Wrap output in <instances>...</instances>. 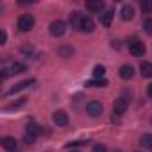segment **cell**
<instances>
[{"mask_svg": "<svg viewBox=\"0 0 152 152\" xmlns=\"http://www.w3.org/2000/svg\"><path fill=\"white\" fill-rule=\"evenodd\" d=\"M34 27V16L32 15H22L18 18V31L20 32H29Z\"/></svg>", "mask_w": 152, "mask_h": 152, "instance_id": "obj_1", "label": "cell"}, {"mask_svg": "<svg viewBox=\"0 0 152 152\" xmlns=\"http://www.w3.org/2000/svg\"><path fill=\"white\" fill-rule=\"evenodd\" d=\"M48 31H50V34H52L54 38H61V36L66 32V23H64L63 20H54V22H50Z\"/></svg>", "mask_w": 152, "mask_h": 152, "instance_id": "obj_2", "label": "cell"}, {"mask_svg": "<svg viewBox=\"0 0 152 152\" xmlns=\"http://www.w3.org/2000/svg\"><path fill=\"white\" fill-rule=\"evenodd\" d=\"M129 52H131L134 57H141V56L145 54V45H143L140 39L132 38V39L129 41Z\"/></svg>", "mask_w": 152, "mask_h": 152, "instance_id": "obj_3", "label": "cell"}, {"mask_svg": "<svg viewBox=\"0 0 152 152\" xmlns=\"http://www.w3.org/2000/svg\"><path fill=\"white\" fill-rule=\"evenodd\" d=\"M86 111H88L91 116H100L102 111H104V107H102L100 100H90V102L86 104Z\"/></svg>", "mask_w": 152, "mask_h": 152, "instance_id": "obj_4", "label": "cell"}, {"mask_svg": "<svg viewBox=\"0 0 152 152\" xmlns=\"http://www.w3.org/2000/svg\"><path fill=\"white\" fill-rule=\"evenodd\" d=\"M77 29H79L81 32H93L95 23H93V20H91L90 16H81V22H79Z\"/></svg>", "mask_w": 152, "mask_h": 152, "instance_id": "obj_5", "label": "cell"}, {"mask_svg": "<svg viewBox=\"0 0 152 152\" xmlns=\"http://www.w3.org/2000/svg\"><path fill=\"white\" fill-rule=\"evenodd\" d=\"M127 107H129V100L124 99V97H120V99H116L115 104H113V113H115V115H124V113L127 111Z\"/></svg>", "mask_w": 152, "mask_h": 152, "instance_id": "obj_6", "label": "cell"}, {"mask_svg": "<svg viewBox=\"0 0 152 152\" xmlns=\"http://www.w3.org/2000/svg\"><path fill=\"white\" fill-rule=\"evenodd\" d=\"M52 120H54V124H56L57 127H64V125H68V115H66V111H63V109L56 111V113L52 115Z\"/></svg>", "mask_w": 152, "mask_h": 152, "instance_id": "obj_7", "label": "cell"}, {"mask_svg": "<svg viewBox=\"0 0 152 152\" xmlns=\"http://www.w3.org/2000/svg\"><path fill=\"white\" fill-rule=\"evenodd\" d=\"M104 7H106V4L102 2V0H90V2H86V9L88 11H91V13H102L104 11Z\"/></svg>", "mask_w": 152, "mask_h": 152, "instance_id": "obj_8", "label": "cell"}, {"mask_svg": "<svg viewBox=\"0 0 152 152\" xmlns=\"http://www.w3.org/2000/svg\"><path fill=\"white\" fill-rule=\"evenodd\" d=\"M36 81L34 79H27V81H22V83H18V84H15L9 91H7V95H15V93H18V91H22V90H25V88H29V86H32Z\"/></svg>", "mask_w": 152, "mask_h": 152, "instance_id": "obj_9", "label": "cell"}, {"mask_svg": "<svg viewBox=\"0 0 152 152\" xmlns=\"http://www.w3.org/2000/svg\"><path fill=\"white\" fill-rule=\"evenodd\" d=\"M120 77H122L124 81L132 79V77H134V66H131V64H122V66H120Z\"/></svg>", "mask_w": 152, "mask_h": 152, "instance_id": "obj_10", "label": "cell"}, {"mask_svg": "<svg viewBox=\"0 0 152 152\" xmlns=\"http://www.w3.org/2000/svg\"><path fill=\"white\" fill-rule=\"evenodd\" d=\"M0 145H2L6 150L11 152V150H16V145H18V143H16V140H15L13 136H4L2 140H0Z\"/></svg>", "mask_w": 152, "mask_h": 152, "instance_id": "obj_11", "label": "cell"}, {"mask_svg": "<svg viewBox=\"0 0 152 152\" xmlns=\"http://www.w3.org/2000/svg\"><path fill=\"white\" fill-rule=\"evenodd\" d=\"M113 16H115V9H107V11H104V13L100 15V23H102L104 27H109L111 22H113Z\"/></svg>", "mask_w": 152, "mask_h": 152, "instance_id": "obj_12", "label": "cell"}, {"mask_svg": "<svg viewBox=\"0 0 152 152\" xmlns=\"http://www.w3.org/2000/svg\"><path fill=\"white\" fill-rule=\"evenodd\" d=\"M120 16H122V20H132L134 18V7L132 6H129V4H125L124 7H122V11H120Z\"/></svg>", "mask_w": 152, "mask_h": 152, "instance_id": "obj_13", "label": "cell"}, {"mask_svg": "<svg viewBox=\"0 0 152 152\" xmlns=\"http://www.w3.org/2000/svg\"><path fill=\"white\" fill-rule=\"evenodd\" d=\"M140 73H141V77H152V63L141 61L140 63Z\"/></svg>", "mask_w": 152, "mask_h": 152, "instance_id": "obj_14", "label": "cell"}, {"mask_svg": "<svg viewBox=\"0 0 152 152\" xmlns=\"http://www.w3.org/2000/svg\"><path fill=\"white\" fill-rule=\"evenodd\" d=\"M86 86H90V88H106L107 81L106 79H91V81H86Z\"/></svg>", "mask_w": 152, "mask_h": 152, "instance_id": "obj_15", "label": "cell"}, {"mask_svg": "<svg viewBox=\"0 0 152 152\" xmlns=\"http://www.w3.org/2000/svg\"><path fill=\"white\" fill-rule=\"evenodd\" d=\"M27 134H31V136H39L41 134V127L38 125V124H34V122H31V124H27Z\"/></svg>", "mask_w": 152, "mask_h": 152, "instance_id": "obj_16", "label": "cell"}, {"mask_svg": "<svg viewBox=\"0 0 152 152\" xmlns=\"http://www.w3.org/2000/svg\"><path fill=\"white\" fill-rule=\"evenodd\" d=\"M104 75H106V66L104 64H97L93 68V77L95 79H104Z\"/></svg>", "mask_w": 152, "mask_h": 152, "instance_id": "obj_17", "label": "cell"}, {"mask_svg": "<svg viewBox=\"0 0 152 152\" xmlns=\"http://www.w3.org/2000/svg\"><path fill=\"white\" fill-rule=\"evenodd\" d=\"M81 13L79 11H73V13H70V23L75 27V29H77V25H79V22H81Z\"/></svg>", "mask_w": 152, "mask_h": 152, "instance_id": "obj_18", "label": "cell"}, {"mask_svg": "<svg viewBox=\"0 0 152 152\" xmlns=\"http://www.w3.org/2000/svg\"><path fill=\"white\" fill-rule=\"evenodd\" d=\"M140 143L145 147V148H152V134H143L140 138Z\"/></svg>", "mask_w": 152, "mask_h": 152, "instance_id": "obj_19", "label": "cell"}, {"mask_svg": "<svg viewBox=\"0 0 152 152\" xmlns=\"http://www.w3.org/2000/svg\"><path fill=\"white\" fill-rule=\"evenodd\" d=\"M140 7H141L143 13H152V0H141Z\"/></svg>", "mask_w": 152, "mask_h": 152, "instance_id": "obj_20", "label": "cell"}, {"mask_svg": "<svg viewBox=\"0 0 152 152\" xmlns=\"http://www.w3.org/2000/svg\"><path fill=\"white\" fill-rule=\"evenodd\" d=\"M11 68H13V73H22V72H25V64H23V63H13Z\"/></svg>", "mask_w": 152, "mask_h": 152, "instance_id": "obj_21", "label": "cell"}, {"mask_svg": "<svg viewBox=\"0 0 152 152\" xmlns=\"http://www.w3.org/2000/svg\"><path fill=\"white\" fill-rule=\"evenodd\" d=\"M143 31H145L147 34H152V18H147V20L143 22Z\"/></svg>", "mask_w": 152, "mask_h": 152, "instance_id": "obj_22", "label": "cell"}, {"mask_svg": "<svg viewBox=\"0 0 152 152\" xmlns=\"http://www.w3.org/2000/svg\"><path fill=\"white\" fill-rule=\"evenodd\" d=\"M59 54H61L63 57H68V56L73 54V48H72V47H63V48H59Z\"/></svg>", "mask_w": 152, "mask_h": 152, "instance_id": "obj_23", "label": "cell"}, {"mask_svg": "<svg viewBox=\"0 0 152 152\" xmlns=\"http://www.w3.org/2000/svg\"><path fill=\"white\" fill-rule=\"evenodd\" d=\"M11 73H13V68H11V66H4V68H2V79H7Z\"/></svg>", "mask_w": 152, "mask_h": 152, "instance_id": "obj_24", "label": "cell"}, {"mask_svg": "<svg viewBox=\"0 0 152 152\" xmlns=\"http://www.w3.org/2000/svg\"><path fill=\"white\" fill-rule=\"evenodd\" d=\"M25 100H27V99H20V102H16V104H11V106H7L6 109H18V107H22V106L25 104Z\"/></svg>", "mask_w": 152, "mask_h": 152, "instance_id": "obj_25", "label": "cell"}, {"mask_svg": "<svg viewBox=\"0 0 152 152\" xmlns=\"http://www.w3.org/2000/svg\"><path fill=\"white\" fill-rule=\"evenodd\" d=\"M81 145H86V141H70V143H66V148H70V147H81Z\"/></svg>", "mask_w": 152, "mask_h": 152, "instance_id": "obj_26", "label": "cell"}, {"mask_svg": "<svg viewBox=\"0 0 152 152\" xmlns=\"http://www.w3.org/2000/svg\"><path fill=\"white\" fill-rule=\"evenodd\" d=\"M34 140H36V138H34V136H31V134H25V136H23V141H25L27 145H31V143H34Z\"/></svg>", "mask_w": 152, "mask_h": 152, "instance_id": "obj_27", "label": "cell"}, {"mask_svg": "<svg viewBox=\"0 0 152 152\" xmlns=\"http://www.w3.org/2000/svg\"><path fill=\"white\" fill-rule=\"evenodd\" d=\"M93 152H107V148H106L104 145H100V143H99V145H95V147H93Z\"/></svg>", "mask_w": 152, "mask_h": 152, "instance_id": "obj_28", "label": "cell"}, {"mask_svg": "<svg viewBox=\"0 0 152 152\" xmlns=\"http://www.w3.org/2000/svg\"><path fill=\"white\" fill-rule=\"evenodd\" d=\"M6 39H7V34H6V31H0V43H6Z\"/></svg>", "mask_w": 152, "mask_h": 152, "instance_id": "obj_29", "label": "cell"}, {"mask_svg": "<svg viewBox=\"0 0 152 152\" xmlns=\"http://www.w3.org/2000/svg\"><path fill=\"white\" fill-rule=\"evenodd\" d=\"M147 95L152 99V84H148V88H147Z\"/></svg>", "mask_w": 152, "mask_h": 152, "instance_id": "obj_30", "label": "cell"}, {"mask_svg": "<svg viewBox=\"0 0 152 152\" xmlns=\"http://www.w3.org/2000/svg\"><path fill=\"white\" fill-rule=\"evenodd\" d=\"M72 152H77V150H72Z\"/></svg>", "mask_w": 152, "mask_h": 152, "instance_id": "obj_31", "label": "cell"}, {"mask_svg": "<svg viewBox=\"0 0 152 152\" xmlns=\"http://www.w3.org/2000/svg\"><path fill=\"white\" fill-rule=\"evenodd\" d=\"M11 152H16V150H11Z\"/></svg>", "mask_w": 152, "mask_h": 152, "instance_id": "obj_32", "label": "cell"}, {"mask_svg": "<svg viewBox=\"0 0 152 152\" xmlns=\"http://www.w3.org/2000/svg\"><path fill=\"white\" fill-rule=\"evenodd\" d=\"M150 122H152V120H150Z\"/></svg>", "mask_w": 152, "mask_h": 152, "instance_id": "obj_33", "label": "cell"}]
</instances>
